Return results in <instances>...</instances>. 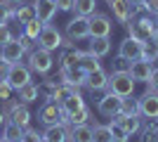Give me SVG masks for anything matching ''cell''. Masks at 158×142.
I'll return each mask as SVG.
<instances>
[{
  "instance_id": "6da1fadb",
  "label": "cell",
  "mask_w": 158,
  "mask_h": 142,
  "mask_svg": "<svg viewBox=\"0 0 158 142\" xmlns=\"http://www.w3.org/2000/svg\"><path fill=\"white\" fill-rule=\"evenodd\" d=\"M125 28L130 38L139 43H146V41H153V33H156V19L151 14H144V17H137V19H127L125 21Z\"/></svg>"
},
{
  "instance_id": "7a4b0ae2",
  "label": "cell",
  "mask_w": 158,
  "mask_h": 142,
  "mask_svg": "<svg viewBox=\"0 0 158 142\" xmlns=\"http://www.w3.org/2000/svg\"><path fill=\"white\" fill-rule=\"evenodd\" d=\"M135 78L130 76V71H113L109 74V83H106V90L118 97H130L135 93Z\"/></svg>"
},
{
  "instance_id": "3957f363",
  "label": "cell",
  "mask_w": 158,
  "mask_h": 142,
  "mask_svg": "<svg viewBox=\"0 0 158 142\" xmlns=\"http://www.w3.org/2000/svg\"><path fill=\"white\" fill-rule=\"evenodd\" d=\"M52 52L45 50V47H38V50H33L28 54V69L35 71V74H47L50 69H52Z\"/></svg>"
},
{
  "instance_id": "277c9868",
  "label": "cell",
  "mask_w": 158,
  "mask_h": 142,
  "mask_svg": "<svg viewBox=\"0 0 158 142\" xmlns=\"http://www.w3.org/2000/svg\"><path fill=\"white\" fill-rule=\"evenodd\" d=\"M38 41L40 47H45V50H59L61 43H64V38H61V33L57 31V26H52V24H45L43 26V31H40V36L35 38Z\"/></svg>"
},
{
  "instance_id": "5b68a950",
  "label": "cell",
  "mask_w": 158,
  "mask_h": 142,
  "mask_svg": "<svg viewBox=\"0 0 158 142\" xmlns=\"http://www.w3.org/2000/svg\"><path fill=\"white\" fill-rule=\"evenodd\" d=\"M87 19H90V38H109V36H111L113 24L106 14L94 12V14H90Z\"/></svg>"
},
{
  "instance_id": "8992f818",
  "label": "cell",
  "mask_w": 158,
  "mask_h": 142,
  "mask_svg": "<svg viewBox=\"0 0 158 142\" xmlns=\"http://www.w3.org/2000/svg\"><path fill=\"white\" fill-rule=\"evenodd\" d=\"M40 123H45V126H54V123H69V118L64 116L59 102H45L43 109H40Z\"/></svg>"
},
{
  "instance_id": "52a82bcc",
  "label": "cell",
  "mask_w": 158,
  "mask_h": 142,
  "mask_svg": "<svg viewBox=\"0 0 158 142\" xmlns=\"http://www.w3.org/2000/svg\"><path fill=\"white\" fill-rule=\"evenodd\" d=\"M7 83H10V88L12 90H19L21 85H26L28 81H31V69L24 67V64H10V71H7Z\"/></svg>"
},
{
  "instance_id": "ba28073f",
  "label": "cell",
  "mask_w": 158,
  "mask_h": 142,
  "mask_svg": "<svg viewBox=\"0 0 158 142\" xmlns=\"http://www.w3.org/2000/svg\"><path fill=\"white\" fill-rule=\"evenodd\" d=\"M66 36H69L73 43L83 41V38H90V19L76 14V19H71L69 24H66Z\"/></svg>"
},
{
  "instance_id": "9c48e42d",
  "label": "cell",
  "mask_w": 158,
  "mask_h": 142,
  "mask_svg": "<svg viewBox=\"0 0 158 142\" xmlns=\"http://www.w3.org/2000/svg\"><path fill=\"white\" fill-rule=\"evenodd\" d=\"M139 114L146 116V118H158V93L156 90H146L142 97H139Z\"/></svg>"
},
{
  "instance_id": "30bf717a",
  "label": "cell",
  "mask_w": 158,
  "mask_h": 142,
  "mask_svg": "<svg viewBox=\"0 0 158 142\" xmlns=\"http://www.w3.org/2000/svg\"><path fill=\"white\" fill-rule=\"evenodd\" d=\"M120 100H123V97H118V95H113V93H109V90H106V95L97 102V111H99L102 116L113 118V116L120 111Z\"/></svg>"
},
{
  "instance_id": "8fae6325",
  "label": "cell",
  "mask_w": 158,
  "mask_h": 142,
  "mask_svg": "<svg viewBox=\"0 0 158 142\" xmlns=\"http://www.w3.org/2000/svg\"><path fill=\"white\" fill-rule=\"evenodd\" d=\"M0 57H2L7 64H17V62L24 57V47H21L19 38H12V41H7L5 45H0Z\"/></svg>"
},
{
  "instance_id": "7c38bea8",
  "label": "cell",
  "mask_w": 158,
  "mask_h": 142,
  "mask_svg": "<svg viewBox=\"0 0 158 142\" xmlns=\"http://www.w3.org/2000/svg\"><path fill=\"white\" fill-rule=\"evenodd\" d=\"M142 47H144V43H139V41H135V38L127 36L125 41L120 43V47H118V57H125V59L135 62V59L142 57Z\"/></svg>"
},
{
  "instance_id": "4fadbf2b",
  "label": "cell",
  "mask_w": 158,
  "mask_h": 142,
  "mask_svg": "<svg viewBox=\"0 0 158 142\" xmlns=\"http://www.w3.org/2000/svg\"><path fill=\"white\" fill-rule=\"evenodd\" d=\"M153 71V62H146V59H135L130 64V76L135 78L137 83H146L149 76Z\"/></svg>"
},
{
  "instance_id": "5bb4252c",
  "label": "cell",
  "mask_w": 158,
  "mask_h": 142,
  "mask_svg": "<svg viewBox=\"0 0 158 142\" xmlns=\"http://www.w3.org/2000/svg\"><path fill=\"white\" fill-rule=\"evenodd\" d=\"M59 83H69V85H73V88H85V74H83L78 67L61 69Z\"/></svg>"
},
{
  "instance_id": "9a60e30c",
  "label": "cell",
  "mask_w": 158,
  "mask_h": 142,
  "mask_svg": "<svg viewBox=\"0 0 158 142\" xmlns=\"http://www.w3.org/2000/svg\"><path fill=\"white\" fill-rule=\"evenodd\" d=\"M33 5H35V14L43 24H50L52 17L57 14V2L54 0H33Z\"/></svg>"
},
{
  "instance_id": "2e32d148",
  "label": "cell",
  "mask_w": 158,
  "mask_h": 142,
  "mask_svg": "<svg viewBox=\"0 0 158 142\" xmlns=\"http://www.w3.org/2000/svg\"><path fill=\"white\" fill-rule=\"evenodd\" d=\"M43 140L45 142H69V128H66V123L47 126V130L43 133Z\"/></svg>"
},
{
  "instance_id": "e0dca14e",
  "label": "cell",
  "mask_w": 158,
  "mask_h": 142,
  "mask_svg": "<svg viewBox=\"0 0 158 142\" xmlns=\"http://www.w3.org/2000/svg\"><path fill=\"white\" fill-rule=\"evenodd\" d=\"M106 83H109V74H106L104 69H97V71L85 76V88L87 90H106Z\"/></svg>"
},
{
  "instance_id": "ac0fdd59",
  "label": "cell",
  "mask_w": 158,
  "mask_h": 142,
  "mask_svg": "<svg viewBox=\"0 0 158 142\" xmlns=\"http://www.w3.org/2000/svg\"><path fill=\"white\" fill-rule=\"evenodd\" d=\"M10 121L21 126V128H28V123H31V111H28L26 104H14L10 109Z\"/></svg>"
},
{
  "instance_id": "d6986e66",
  "label": "cell",
  "mask_w": 158,
  "mask_h": 142,
  "mask_svg": "<svg viewBox=\"0 0 158 142\" xmlns=\"http://www.w3.org/2000/svg\"><path fill=\"white\" fill-rule=\"evenodd\" d=\"M35 17H38V14H35V5H33V2H19L17 10H14V21H19L21 26L28 24L31 19H35Z\"/></svg>"
},
{
  "instance_id": "ffe728a7",
  "label": "cell",
  "mask_w": 158,
  "mask_h": 142,
  "mask_svg": "<svg viewBox=\"0 0 158 142\" xmlns=\"http://www.w3.org/2000/svg\"><path fill=\"white\" fill-rule=\"evenodd\" d=\"M78 69L83 71V74H92V71H97V69H102V64H99V57L97 54H92L90 50L87 52L80 54V59H78Z\"/></svg>"
},
{
  "instance_id": "44dd1931",
  "label": "cell",
  "mask_w": 158,
  "mask_h": 142,
  "mask_svg": "<svg viewBox=\"0 0 158 142\" xmlns=\"http://www.w3.org/2000/svg\"><path fill=\"white\" fill-rule=\"evenodd\" d=\"M69 142H92V126L80 123L69 130Z\"/></svg>"
},
{
  "instance_id": "7402d4cb",
  "label": "cell",
  "mask_w": 158,
  "mask_h": 142,
  "mask_svg": "<svg viewBox=\"0 0 158 142\" xmlns=\"http://www.w3.org/2000/svg\"><path fill=\"white\" fill-rule=\"evenodd\" d=\"M113 118H116V121L120 123V126H123V130H125L127 135H135V133H137L139 128H142V118H139V116H125V114H116L113 116Z\"/></svg>"
},
{
  "instance_id": "603a6c76",
  "label": "cell",
  "mask_w": 158,
  "mask_h": 142,
  "mask_svg": "<svg viewBox=\"0 0 158 142\" xmlns=\"http://www.w3.org/2000/svg\"><path fill=\"white\" fill-rule=\"evenodd\" d=\"M109 2V7L113 10V17L120 21V24H125L127 19H130V2L127 0H106Z\"/></svg>"
},
{
  "instance_id": "cb8c5ba5",
  "label": "cell",
  "mask_w": 158,
  "mask_h": 142,
  "mask_svg": "<svg viewBox=\"0 0 158 142\" xmlns=\"http://www.w3.org/2000/svg\"><path fill=\"white\" fill-rule=\"evenodd\" d=\"M83 107H85V100H83V97H80L78 93H73L71 97H66V100L61 102V111H64V116H66V118H69L71 114H76L78 109H83Z\"/></svg>"
},
{
  "instance_id": "d4e9b609",
  "label": "cell",
  "mask_w": 158,
  "mask_h": 142,
  "mask_svg": "<svg viewBox=\"0 0 158 142\" xmlns=\"http://www.w3.org/2000/svg\"><path fill=\"white\" fill-rule=\"evenodd\" d=\"M2 140L21 142V140H24V128L17 126V123H12V121H5V126H2Z\"/></svg>"
},
{
  "instance_id": "484cf974",
  "label": "cell",
  "mask_w": 158,
  "mask_h": 142,
  "mask_svg": "<svg viewBox=\"0 0 158 142\" xmlns=\"http://www.w3.org/2000/svg\"><path fill=\"white\" fill-rule=\"evenodd\" d=\"M90 52L97 57H106L111 52V41L109 38H90Z\"/></svg>"
},
{
  "instance_id": "4316f807",
  "label": "cell",
  "mask_w": 158,
  "mask_h": 142,
  "mask_svg": "<svg viewBox=\"0 0 158 142\" xmlns=\"http://www.w3.org/2000/svg\"><path fill=\"white\" fill-rule=\"evenodd\" d=\"M17 93H19V100L24 102V104H31V102L38 100V85H35L33 81H28L26 85H21Z\"/></svg>"
},
{
  "instance_id": "83f0119b",
  "label": "cell",
  "mask_w": 158,
  "mask_h": 142,
  "mask_svg": "<svg viewBox=\"0 0 158 142\" xmlns=\"http://www.w3.org/2000/svg\"><path fill=\"white\" fill-rule=\"evenodd\" d=\"M80 54H83V52H78L76 47H66L64 52H61V57H59V64H61V69L78 67V59H80Z\"/></svg>"
},
{
  "instance_id": "f1b7e54d",
  "label": "cell",
  "mask_w": 158,
  "mask_h": 142,
  "mask_svg": "<svg viewBox=\"0 0 158 142\" xmlns=\"http://www.w3.org/2000/svg\"><path fill=\"white\" fill-rule=\"evenodd\" d=\"M92 142H116V140H113V133H111L109 126L94 123L92 126Z\"/></svg>"
},
{
  "instance_id": "f546056e",
  "label": "cell",
  "mask_w": 158,
  "mask_h": 142,
  "mask_svg": "<svg viewBox=\"0 0 158 142\" xmlns=\"http://www.w3.org/2000/svg\"><path fill=\"white\" fill-rule=\"evenodd\" d=\"M118 114H125V116H139V102L135 97H123L120 100V111Z\"/></svg>"
},
{
  "instance_id": "4dcf8cb0",
  "label": "cell",
  "mask_w": 158,
  "mask_h": 142,
  "mask_svg": "<svg viewBox=\"0 0 158 142\" xmlns=\"http://www.w3.org/2000/svg\"><path fill=\"white\" fill-rule=\"evenodd\" d=\"M94 5H97V0H73V10L78 17H90L94 14Z\"/></svg>"
},
{
  "instance_id": "1f68e13d",
  "label": "cell",
  "mask_w": 158,
  "mask_h": 142,
  "mask_svg": "<svg viewBox=\"0 0 158 142\" xmlns=\"http://www.w3.org/2000/svg\"><path fill=\"white\" fill-rule=\"evenodd\" d=\"M59 88V81H45L38 88V97H43L45 102H54V93Z\"/></svg>"
},
{
  "instance_id": "d6a6232c",
  "label": "cell",
  "mask_w": 158,
  "mask_h": 142,
  "mask_svg": "<svg viewBox=\"0 0 158 142\" xmlns=\"http://www.w3.org/2000/svg\"><path fill=\"white\" fill-rule=\"evenodd\" d=\"M43 26H45V24L35 17V19H31L28 24H24V33H26L28 38H33V41H35V38L40 36V31H43Z\"/></svg>"
},
{
  "instance_id": "836d02e7",
  "label": "cell",
  "mask_w": 158,
  "mask_h": 142,
  "mask_svg": "<svg viewBox=\"0 0 158 142\" xmlns=\"http://www.w3.org/2000/svg\"><path fill=\"white\" fill-rule=\"evenodd\" d=\"M90 107H83V109H78V111H76V114H71L69 116V123H71V126H80V123H87V118H90Z\"/></svg>"
},
{
  "instance_id": "e575fe53",
  "label": "cell",
  "mask_w": 158,
  "mask_h": 142,
  "mask_svg": "<svg viewBox=\"0 0 158 142\" xmlns=\"http://www.w3.org/2000/svg\"><path fill=\"white\" fill-rule=\"evenodd\" d=\"M109 128H111V133H113V140H116V142H127V140H130V135H127L125 130H123V126H120V123L116 121V118H111Z\"/></svg>"
},
{
  "instance_id": "d590c367",
  "label": "cell",
  "mask_w": 158,
  "mask_h": 142,
  "mask_svg": "<svg viewBox=\"0 0 158 142\" xmlns=\"http://www.w3.org/2000/svg\"><path fill=\"white\" fill-rule=\"evenodd\" d=\"M10 19H14V5L0 0V24H7Z\"/></svg>"
},
{
  "instance_id": "8d00e7d4",
  "label": "cell",
  "mask_w": 158,
  "mask_h": 142,
  "mask_svg": "<svg viewBox=\"0 0 158 142\" xmlns=\"http://www.w3.org/2000/svg\"><path fill=\"white\" fill-rule=\"evenodd\" d=\"M21 142H43V135H38V133L28 126V128H24V140Z\"/></svg>"
},
{
  "instance_id": "74e56055",
  "label": "cell",
  "mask_w": 158,
  "mask_h": 142,
  "mask_svg": "<svg viewBox=\"0 0 158 142\" xmlns=\"http://www.w3.org/2000/svg\"><path fill=\"white\" fill-rule=\"evenodd\" d=\"M130 59H125V57H116V62H113V71H130Z\"/></svg>"
},
{
  "instance_id": "f35d334b",
  "label": "cell",
  "mask_w": 158,
  "mask_h": 142,
  "mask_svg": "<svg viewBox=\"0 0 158 142\" xmlns=\"http://www.w3.org/2000/svg\"><path fill=\"white\" fill-rule=\"evenodd\" d=\"M142 5H144L146 14H151V17L158 14V0H142Z\"/></svg>"
},
{
  "instance_id": "ab89813d",
  "label": "cell",
  "mask_w": 158,
  "mask_h": 142,
  "mask_svg": "<svg viewBox=\"0 0 158 142\" xmlns=\"http://www.w3.org/2000/svg\"><path fill=\"white\" fill-rule=\"evenodd\" d=\"M14 36H12V31H10V26L7 24H0V45H5L7 41H12Z\"/></svg>"
},
{
  "instance_id": "60d3db41",
  "label": "cell",
  "mask_w": 158,
  "mask_h": 142,
  "mask_svg": "<svg viewBox=\"0 0 158 142\" xmlns=\"http://www.w3.org/2000/svg\"><path fill=\"white\" fill-rule=\"evenodd\" d=\"M19 43H21V47H24V52H28V54L33 52V38H28L26 33H21L19 36Z\"/></svg>"
},
{
  "instance_id": "b9f144b4",
  "label": "cell",
  "mask_w": 158,
  "mask_h": 142,
  "mask_svg": "<svg viewBox=\"0 0 158 142\" xmlns=\"http://www.w3.org/2000/svg\"><path fill=\"white\" fill-rule=\"evenodd\" d=\"M10 95H12V88H10V83H7V81H0V102L10 100Z\"/></svg>"
},
{
  "instance_id": "7bdbcfd3",
  "label": "cell",
  "mask_w": 158,
  "mask_h": 142,
  "mask_svg": "<svg viewBox=\"0 0 158 142\" xmlns=\"http://www.w3.org/2000/svg\"><path fill=\"white\" fill-rule=\"evenodd\" d=\"M142 142H158V135L151 128H144L142 130Z\"/></svg>"
},
{
  "instance_id": "ee69618b",
  "label": "cell",
  "mask_w": 158,
  "mask_h": 142,
  "mask_svg": "<svg viewBox=\"0 0 158 142\" xmlns=\"http://www.w3.org/2000/svg\"><path fill=\"white\" fill-rule=\"evenodd\" d=\"M146 83H149V88H151V90L158 93V67H153V71H151V76H149V81H146Z\"/></svg>"
},
{
  "instance_id": "f6af8a7d",
  "label": "cell",
  "mask_w": 158,
  "mask_h": 142,
  "mask_svg": "<svg viewBox=\"0 0 158 142\" xmlns=\"http://www.w3.org/2000/svg\"><path fill=\"white\" fill-rule=\"evenodd\" d=\"M54 2H57V10H61V12L73 10V0H54Z\"/></svg>"
},
{
  "instance_id": "bcb514c9",
  "label": "cell",
  "mask_w": 158,
  "mask_h": 142,
  "mask_svg": "<svg viewBox=\"0 0 158 142\" xmlns=\"http://www.w3.org/2000/svg\"><path fill=\"white\" fill-rule=\"evenodd\" d=\"M7 71H10V64L0 57V81H5V78H7Z\"/></svg>"
},
{
  "instance_id": "7dc6e473",
  "label": "cell",
  "mask_w": 158,
  "mask_h": 142,
  "mask_svg": "<svg viewBox=\"0 0 158 142\" xmlns=\"http://www.w3.org/2000/svg\"><path fill=\"white\" fill-rule=\"evenodd\" d=\"M149 128H151L153 133H156V135H158V118H151V126H149Z\"/></svg>"
},
{
  "instance_id": "c3c4849f",
  "label": "cell",
  "mask_w": 158,
  "mask_h": 142,
  "mask_svg": "<svg viewBox=\"0 0 158 142\" xmlns=\"http://www.w3.org/2000/svg\"><path fill=\"white\" fill-rule=\"evenodd\" d=\"M5 121H7V118H5V111H2V109H0V128H2V126H5Z\"/></svg>"
},
{
  "instance_id": "681fc988",
  "label": "cell",
  "mask_w": 158,
  "mask_h": 142,
  "mask_svg": "<svg viewBox=\"0 0 158 142\" xmlns=\"http://www.w3.org/2000/svg\"><path fill=\"white\" fill-rule=\"evenodd\" d=\"M5 2H10V5H19V2H24V0H5Z\"/></svg>"
},
{
  "instance_id": "f907efd6",
  "label": "cell",
  "mask_w": 158,
  "mask_h": 142,
  "mask_svg": "<svg viewBox=\"0 0 158 142\" xmlns=\"http://www.w3.org/2000/svg\"><path fill=\"white\" fill-rule=\"evenodd\" d=\"M127 2H130V5H135V2H142V0H127Z\"/></svg>"
},
{
  "instance_id": "816d5d0a",
  "label": "cell",
  "mask_w": 158,
  "mask_h": 142,
  "mask_svg": "<svg viewBox=\"0 0 158 142\" xmlns=\"http://www.w3.org/2000/svg\"><path fill=\"white\" fill-rule=\"evenodd\" d=\"M153 62H158V50H156V59H153Z\"/></svg>"
},
{
  "instance_id": "f5cc1de1",
  "label": "cell",
  "mask_w": 158,
  "mask_h": 142,
  "mask_svg": "<svg viewBox=\"0 0 158 142\" xmlns=\"http://www.w3.org/2000/svg\"><path fill=\"white\" fill-rule=\"evenodd\" d=\"M153 19H156V24H158V14H156V17H153Z\"/></svg>"
},
{
  "instance_id": "db71d44e",
  "label": "cell",
  "mask_w": 158,
  "mask_h": 142,
  "mask_svg": "<svg viewBox=\"0 0 158 142\" xmlns=\"http://www.w3.org/2000/svg\"><path fill=\"white\" fill-rule=\"evenodd\" d=\"M0 142H2V137H0Z\"/></svg>"
},
{
  "instance_id": "11a10c76",
  "label": "cell",
  "mask_w": 158,
  "mask_h": 142,
  "mask_svg": "<svg viewBox=\"0 0 158 142\" xmlns=\"http://www.w3.org/2000/svg\"><path fill=\"white\" fill-rule=\"evenodd\" d=\"M2 142H7V140H2Z\"/></svg>"
},
{
  "instance_id": "9f6ffc18",
  "label": "cell",
  "mask_w": 158,
  "mask_h": 142,
  "mask_svg": "<svg viewBox=\"0 0 158 142\" xmlns=\"http://www.w3.org/2000/svg\"><path fill=\"white\" fill-rule=\"evenodd\" d=\"M43 142H45V140H43Z\"/></svg>"
}]
</instances>
